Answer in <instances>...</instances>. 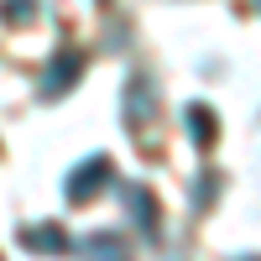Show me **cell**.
Returning <instances> with one entry per match:
<instances>
[{"label": "cell", "mask_w": 261, "mask_h": 261, "mask_svg": "<svg viewBox=\"0 0 261 261\" xmlns=\"http://www.w3.org/2000/svg\"><path fill=\"white\" fill-rule=\"evenodd\" d=\"M105 172H110V162H105V157H89L84 167H73V178H68V199H89V193L105 183Z\"/></svg>", "instance_id": "1"}, {"label": "cell", "mask_w": 261, "mask_h": 261, "mask_svg": "<svg viewBox=\"0 0 261 261\" xmlns=\"http://www.w3.org/2000/svg\"><path fill=\"white\" fill-rule=\"evenodd\" d=\"M120 199L130 204V220L141 225V235H157V199H151L146 188H136V183H130V188L120 193Z\"/></svg>", "instance_id": "2"}, {"label": "cell", "mask_w": 261, "mask_h": 261, "mask_svg": "<svg viewBox=\"0 0 261 261\" xmlns=\"http://www.w3.org/2000/svg\"><path fill=\"white\" fill-rule=\"evenodd\" d=\"M73 73H79V53H58L47 63V73H42V94H63L73 84Z\"/></svg>", "instance_id": "3"}, {"label": "cell", "mask_w": 261, "mask_h": 261, "mask_svg": "<svg viewBox=\"0 0 261 261\" xmlns=\"http://www.w3.org/2000/svg\"><path fill=\"white\" fill-rule=\"evenodd\" d=\"M21 241H27V246H47V251H63V246H68V235H63L58 225H42V230H27Z\"/></svg>", "instance_id": "4"}, {"label": "cell", "mask_w": 261, "mask_h": 261, "mask_svg": "<svg viewBox=\"0 0 261 261\" xmlns=\"http://www.w3.org/2000/svg\"><path fill=\"white\" fill-rule=\"evenodd\" d=\"M188 125H193V141H214V115L204 110V105L188 110Z\"/></svg>", "instance_id": "5"}, {"label": "cell", "mask_w": 261, "mask_h": 261, "mask_svg": "<svg viewBox=\"0 0 261 261\" xmlns=\"http://www.w3.org/2000/svg\"><path fill=\"white\" fill-rule=\"evenodd\" d=\"M32 6H37V0H6V6H0V11H6L11 21H32V16H37Z\"/></svg>", "instance_id": "6"}, {"label": "cell", "mask_w": 261, "mask_h": 261, "mask_svg": "<svg viewBox=\"0 0 261 261\" xmlns=\"http://www.w3.org/2000/svg\"><path fill=\"white\" fill-rule=\"evenodd\" d=\"M125 241L120 235H89V241H84V251H120Z\"/></svg>", "instance_id": "7"}]
</instances>
